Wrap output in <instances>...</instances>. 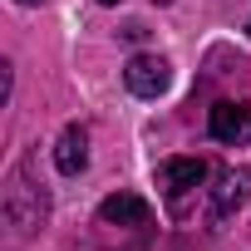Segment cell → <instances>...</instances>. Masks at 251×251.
<instances>
[{"label":"cell","instance_id":"1","mask_svg":"<svg viewBox=\"0 0 251 251\" xmlns=\"http://www.w3.org/2000/svg\"><path fill=\"white\" fill-rule=\"evenodd\" d=\"M45 217H50V197L30 182L25 168H15L5 182V222L15 226V236H30L35 226H45Z\"/></svg>","mask_w":251,"mask_h":251},{"label":"cell","instance_id":"2","mask_svg":"<svg viewBox=\"0 0 251 251\" xmlns=\"http://www.w3.org/2000/svg\"><path fill=\"white\" fill-rule=\"evenodd\" d=\"M123 84H128V94H138V99H158L173 84V64L163 54H133L123 64Z\"/></svg>","mask_w":251,"mask_h":251},{"label":"cell","instance_id":"3","mask_svg":"<svg viewBox=\"0 0 251 251\" xmlns=\"http://www.w3.org/2000/svg\"><path fill=\"white\" fill-rule=\"evenodd\" d=\"M207 128H212V138L226 143V148L251 143V103H231V99H222V103L207 113Z\"/></svg>","mask_w":251,"mask_h":251},{"label":"cell","instance_id":"4","mask_svg":"<svg viewBox=\"0 0 251 251\" xmlns=\"http://www.w3.org/2000/svg\"><path fill=\"white\" fill-rule=\"evenodd\" d=\"M202 177H207V163L202 158H168V163H158V187L173 197L177 212H182V192L197 187Z\"/></svg>","mask_w":251,"mask_h":251},{"label":"cell","instance_id":"5","mask_svg":"<svg viewBox=\"0 0 251 251\" xmlns=\"http://www.w3.org/2000/svg\"><path fill=\"white\" fill-rule=\"evenodd\" d=\"M246 197H251V168H226V173H217V187H212V217H231Z\"/></svg>","mask_w":251,"mask_h":251},{"label":"cell","instance_id":"6","mask_svg":"<svg viewBox=\"0 0 251 251\" xmlns=\"http://www.w3.org/2000/svg\"><path fill=\"white\" fill-rule=\"evenodd\" d=\"M54 168H59L64 177H79V173L89 168V128H84V123H69V128L59 133V143H54Z\"/></svg>","mask_w":251,"mask_h":251},{"label":"cell","instance_id":"7","mask_svg":"<svg viewBox=\"0 0 251 251\" xmlns=\"http://www.w3.org/2000/svg\"><path fill=\"white\" fill-rule=\"evenodd\" d=\"M99 217L108 226H148L153 222V207L143 197H133V192H113V197L99 202Z\"/></svg>","mask_w":251,"mask_h":251},{"label":"cell","instance_id":"8","mask_svg":"<svg viewBox=\"0 0 251 251\" xmlns=\"http://www.w3.org/2000/svg\"><path fill=\"white\" fill-rule=\"evenodd\" d=\"M15 5H45V0H15Z\"/></svg>","mask_w":251,"mask_h":251},{"label":"cell","instance_id":"9","mask_svg":"<svg viewBox=\"0 0 251 251\" xmlns=\"http://www.w3.org/2000/svg\"><path fill=\"white\" fill-rule=\"evenodd\" d=\"M99 5H118V0H99Z\"/></svg>","mask_w":251,"mask_h":251},{"label":"cell","instance_id":"10","mask_svg":"<svg viewBox=\"0 0 251 251\" xmlns=\"http://www.w3.org/2000/svg\"><path fill=\"white\" fill-rule=\"evenodd\" d=\"M158 5H173V0H158Z\"/></svg>","mask_w":251,"mask_h":251},{"label":"cell","instance_id":"11","mask_svg":"<svg viewBox=\"0 0 251 251\" xmlns=\"http://www.w3.org/2000/svg\"><path fill=\"white\" fill-rule=\"evenodd\" d=\"M246 35H251V20H246Z\"/></svg>","mask_w":251,"mask_h":251}]
</instances>
